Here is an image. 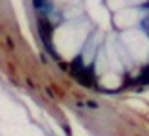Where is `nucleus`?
Here are the masks:
<instances>
[{"instance_id":"f257e3e1","label":"nucleus","mask_w":149,"mask_h":136,"mask_svg":"<svg viewBox=\"0 0 149 136\" xmlns=\"http://www.w3.org/2000/svg\"><path fill=\"white\" fill-rule=\"evenodd\" d=\"M83 40H85V32L77 36V29L76 27L58 29V32L55 34V44H57L58 51H61L62 55H66V57H72Z\"/></svg>"},{"instance_id":"f03ea898","label":"nucleus","mask_w":149,"mask_h":136,"mask_svg":"<svg viewBox=\"0 0 149 136\" xmlns=\"http://www.w3.org/2000/svg\"><path fill=\"white\" fill-rule=\"evenodd\" d=\"M123 40H125V44H127L128 53H132V57L142 59V57L147 55L149 45H147V40L143 38V34H140V32H125Z\"/></svg>"},{"instance_id":"7ed1b4c3","label":"nucleus","mask_w":149,"mask_h":136,"mask_svg":"<svg viewBox=\"0 0 149 136\" xmlns=\"http://www.w3.org/2000/svg\"><path fill=\"white\" fill-rule=\"evenodd\" d=\"M138 21V15H136L134 10H125L121 11L119 15H115V25L117 27H123V29H128L130 25Z\"/></svg>"}]
</instances>
